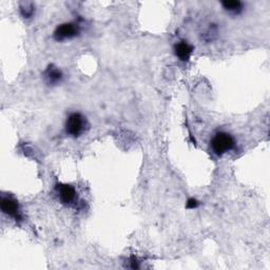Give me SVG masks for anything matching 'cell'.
Wrapping results in <instances>:
<instances>
[{"label":"cell","mask_w":270,"mask_h":270,"mask_svg":"<svg viewBox=\"0 0 270 270\" xmlns=\"http://www.w3.org/2000/svg\"><path fill=\"white\" fill-rule=\"evenodd\" d=\"M57 193L59 201L62 202L64 205H71L75 202L77 198L76 190L74 189V187L68 184H61L57 186Z\"/></svg>","instance_id":"277c9868"},{"label":"cell","mask_w":270,"mask_h":270,"mask_svg":"<svg viewBox=\"0 0 270 270\" xmlns=\"http://www.w3.org/2000/svg\"><path fill=\"white\" fill-rule=\"evenodd\" d=\"M88 126V122L84 115L80 113H72L67 118L66 131L71 136L77 137L85 132Z\"/></svg>","instance_id":"7a4b0ae2"},{"label":"cell","mask_w":270,"mask_h":270,"mask_svg":"<svg viewBox=\"0 0 270 270\" xmlns=\"http://www.w3.org/2000/svg\"><path fill=\"white\" fill-rule=\"evenodd\" d=\"M174 53L182 62H187L189 61L193 53V47L187 41L183 40L175 44Z\"/></svg>","instance_id":"8992f818"},{"label":"cell","mask_w":270,"mask_h":270,"mask_svg":"<svg viewBox=\"0 0 270 270\" xmlns=\"http://www.w3.org/2000/svg\"><path fill=\"white\" fill-rule=\"evenodd\" d=\"M223 7L225 10L232 14H238L243 10V3L238 0H234V1H224L222 2Z\"/></svg>","instance_id":"ba28073f"},{"label":"cell","mask_w":270,"mask_h":270,"mask_svg":"<svg viewBox=\"0 0 270 270\" xmlns=\"http://www.w3.org/2000/svg\"><path fill=\"white\" fill-rule=\"evenodd\" d=\"M1 210L6 215H10L18 219L19 217V207L17 202L9 197H2L1 199Z\"/></svg>","instance_id":"5b68a950"},{"label":"cell","mask_w":270,"mask_h":270,"mask_svg":"<svg viewBox=\"0 0 270 270\" xmlns=\"http://www.w3.org/2000/svg\"><path fill=\"white\" fill-rule=\"evenodd\" d=\"M235 138L227 132L216 133L211 139V149L216 155H223L235 148Z\"/></svg>","instance_id":"6da1fadb"},{"label":"cell","mask_w":270,"mask_h":270,"mask_svg":"<svg viewBox=\"0 0 270 270\" xmlns=\"http://www.w3.org/2000/svg\"><path fill=\"white\" fill-rule=\"evenodd\" d=\"M44 78H46L49 85H57L63 79V73L57 68L49 67L46 73H44Z\"/></svg>","instance_id":"52a82bcc"},{"label":"cell","mask_w":270,"mask_h":270,"mask_svg":"<svg viewBox=\"0 0 270 270\" xmlns=\"http://www.w3.org/2000/svg\"><path fill=\"white\" fill-rule=\"evenodd\" d=\"M198 206H199V202L194 199H190L188 201V202H187V208H189V209H194Z\"/></svg>","instance_id":"9c48e42d"},{"label":"cell","mask_w":270,"mask_h":270,"mask_svg":"<svg viewBox=\"0 0 270 270\" xmlns=\"http://www.w3.org/2000/svg\"><path fill=\"white\" fill-rule=\"evenodd\" d=\"M78 34V27L74 24H64L57 27L54 32V38L57 41L71 39Z\"/></svg>","instance_id":"3957f363"}]
</instances>
